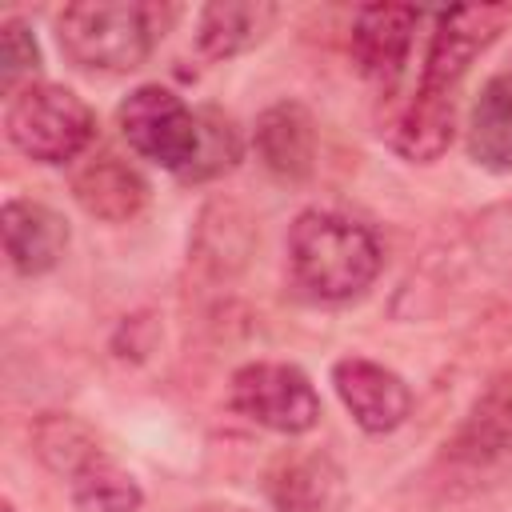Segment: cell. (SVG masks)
<instances>
[{"label":"cell","mask_w":512,"mask_h":512,"mask_svg":"<svg viewBox=\"0 0 512 512\" xmlns=\"http://www.w3.org/2000/svg\"><path fill=\"white\" fill-rule=\"evenodd\" d=\"M284 248H288L292 280L312 300H328V304L360 296L380 276L384 264L376 236L352 216L328 208H304L288 224Z\"/></svg>","instance_id":"6da1fadb"},{"label":"cell","mask_w":512,"mask_h":512,"mask_svg":"<svg viewBox=\"0 0 512 512\" xmlns=\"http://www.w3.org/2000/svg\"><path fill=\"white\" fill-rule=\"evenodd\" d=\"M116 124L136 156L160 164L164 172H176L180 180L196 164L200 120L172 88H164V84L132 88L116 108Z\"/></svg>","instance_id":"277c9868"},{"label":"cell","mask_w":512,"mask_h":512,"mask_svg":"<svg viewBox=\"0 0 512 512\" xmlns=\"http://www.w3.org/2000/svg\"><path fill=\"white\" fill-rule=\"evenodd\" d=\"M68 488H72V504L80 512H140V504H144L136 476L124 472L108 456L92 460L80 476L68 480Z\"/></svg>","instance_id":"d6986e66"},{"label":"cell","mask_w":512,"mask_h":512,"mask_svg":"<svg viewBox=\"0 0 512 512\" xmlns=\"http://www.w3.org/2000/svg\"><path fill=\"white\" fill-rule=\"evenodd\" d=\"M40 68V44L32 36V24L20 16L0 20V88L4 96H16L20 88L32 84Z\"/></svg>","instance_id":"44dd1931"},{"label":"cell","mask_w":512,"mask_h":512,"mask_svg":"<svg viewBox=\"0 0 512 512\" xmlns=\"http://www.w3.org/2000/svg\"><path fill=\"white\" fill-rule=\"evenodd\" d=\"M28 436H32V452H36V460H40L48 472L64 476V480L80 476L92 460L104 456L96 432H92L84 420L68 416V412H48V416H40V420L32 424Z\"/></svg>","instance_id":"ac0fdd59"},{"label":"cell","mask_w":512,"mask_h":512,"mask_svg":"<svg viewBox=\"0 0 512 512\" xmlns=\"http://www.w3.org/2000/svg\"><path fill=\"white\" fill-rule=\"evenodd\" d=\"M276 4L268 0H212L196 16V48L208 60H228L248 52L268 36Z\"/></svg>","instance_id":"9a60e30c"},{"label":"cell","mask_w":512,"mask_h":512,"mask_svg":"<svg viewBox=\"0 0 512 512\" xmlns=\"http://www.w3.org/2000/svg\"><path fill=\"white\" fill-rule=\"evenodd\" d=\"M0 512H16V504L12 500H0Z\"/></svg>","instance_id":"7402d4cb"},{"label":"cell","mask_w":512,"mask_h":512,"mask_svg":"<svg viewBox=\"0 0 512 512\" xmlns=\"http://www.w3.org/2000/svg\"><path fill=\"white\" fill-rule=\"evenodd\" d=\"M512 20V4H468V8H448L436 16V32L424 52V72L420 84L436 92H456L472 60L504 32Z\"/></svg>","instance_id":"8992f818"},{"label":"cell","mask_w":512,"mask_h":512,"mask_svg":"<svg viewBox=\"0 0 512 512\" xmlns=\"http://www.w3.org/2000/svg\"><path fill=\"white\" fill-rule=\"evenodd\" d=\"M268 500L276 512H344L348 476L324 448H296L272 464Z\"/></svg>","instance_id":"ba28073f"},{"label":"cell","mask_w":512,"mask_h":512,"mask_svg":"<svg viewBox=\"0 0 512 512\" xmlns=\"http://www.w3.org/2000/svg\"><path fill=\"white\" fill-rule=\"evenodd\" d=\"M72 196L88 216L104 224H128L148 204V180L132 160L96 152L72 172Z\"/></svg>","instance_id":"4fadbf2b"},{"label":"cell","mask_w":512,"mask_h":512,"mask_svg":"<svg viewBox=\"0 0 512 512\" xmlns=\"http://www.w3.org/2000/svg\"><path fill=\"white\" fill-rule=\"evenodd\" d=\"M420 8L412 4H368L356 12L352 20V60L360 68V76L376 80V84H396V76L408 64L412 52V32H416Z\"/></svg>","instance_id":"9c48e42d"},{"label":"cell","mask_w":512,"mask_h":512,"mask_svg":"<svg viewBox=\"0 0 512 512\" xmlns=\"http://www.w3.org/2000/svg\"><path fill=\"white\" fill-rule=\"evenodd\" d=\"M380 132L396 156H404L412 164H432L448 152V144L456 136V96L420 84L412 96H404L392 108V116L384 120Z\"/></svg>","instance_id":"8fae6325"},{"label":"cell","mask_w":512,"mask_h":512,"mask_svg":"<svg viewBox=\"0 0 512 512\" xmlns=\"http://www.w3.org/2000/svg\"><path fill=\"white\" fill-rule=\"evenodd\" d=\"M228 404L280 436H304L320 424V396L312 380L296 364L280 360H252L232 372L228 380Z\"/></svg>","instance_id":"5b68a950"},{"label":"cell","mask_w":512,"mask_h":512,"mask_svg":"<svg viewBox=\"0 0 512 512\" xmlns=\"http://www.w3.org/2000/svg\"><path fill=\"white\" fill-rule=\"evenodd\" d=\"M252 240H256L252 216L236 200H212L196 220L192 256L208 276H232L248 264Z\"/></svg>","instance_id":"2e32d148"},{"label":"cell","mask_w":512,"mask_h":512,"mask_svg":"<svg viewBox=\"0 0 512 512\" xmlns=\"http://www.w3.org/2000/svg\"><path fill=\"white\" fill-rule=\"evenodd\" d=\"M196 120H200V152H196V164L184 172L188 184L216 180V176L232 172V168L240 164V156H244L240 128H236L220 108H200Z\"/></svg>","instance_id":"ffe728a7"},{"label":"cell","mask_w":512,"mask_h":512,"mask_svg":"<svg viewBox=\"0 0 512 512\" xmlns=\"http://www.w3.org/2000/svg\"><path fill=\"white\" fill-rule=\"evenodd\" d=\"M252 148L264 172L284 184H300L316 168V120L300 100H276L256 116Z\"/></svg>","instance_id":"30bf717a"},{"label":"cell","mask_w":512,"mask_h":512,"mask_svg":"<svg viewBox=\"0 0 512 512\" xmlns=\"http://www.w3.org/2000/svg\"><path fill=\"white\" fill-rule=\"evenodd\" d=\"M60 52L88 72H132L156 44V8L136 0H80L56 12Z\"/></svg>","instance_id":"7a4b0ae2"},{"label":"cell","mask_w":512,"mask_h":512,"mask_svg":"<svg viewBox=\"0 0 512 512\" xmlns=\"http://www.w3.org/2000/svg\"><path fill=\"white\" fill-rule=\"evenodd\" d=\"M4 132L16 152H24L36 164H68L80 152H88L96 136L92 108L64 84L32 80L16 96H8L4 108Z\"/></svg>","instance_id":"3957f363"},{"label":"cell","mask_w":512,"mask_h":512,"mask_svg":"<svg viewBox=\"0 0 512 512\" xmlns=\"http://www.w3.org/2000/svg\"><path fill=\"white\" fill-rule=\"evenodd\" d=\"M468 156L488 172H512V76H488L468 108Z\"/></svg>","instance_id":"e0dca14e"},{"label":"cell","mask_w":512,"mask_h":512,"mask_svg":"<svg viewBox=\"0 0 512 512\" xmlns=\"http://www.w3.org/2000/svg\"><path fill=\"white\" fill-rule=\"evenodd\" d=\"M0 232H4V256L20 276H44L64 260L68 248V224L56 208L12 196L0 208Z\"/></svg>","instance_id":"7c38bea8"},{"label":"cell","mask_w":512,"mask_h":512,"mask_svg":"<svg viewBox=\"0 0 512 512\" xmlns=\"http://www.w3.org/2000/svg\"><path fill=\"white\" fill-rule=\"evenodd\" d=\"M332 388L352 420L372 436L396 432L412 412V388L368 356H340L332 364Z\"/></svg>","instance_id":"52a82bcc"},{"label":"cell","mask_w":512,"mask_h":512,"mask_svg":"<svg viewBox=\"0 0 512 512\" xmlns=\"http://www.w3.org/2000/svg\"><path fill=\"white\" fill-rule=\"evenodd\" d=\"M508 452H512V360L484 384L456 440L448 444V456L464 464H492Z\"/></svg>","instance_id":"5bb4252c"}]
</instances>
